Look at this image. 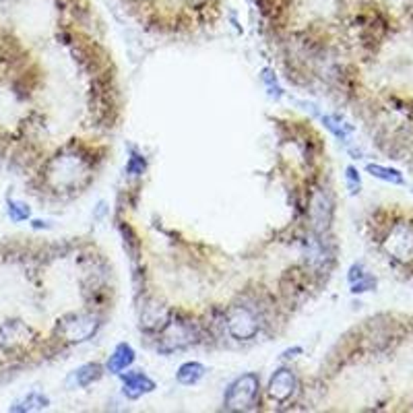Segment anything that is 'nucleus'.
Masks as SVG:
<instances>
[{"mask_svg":"<svg viewBox=\"0 0 413 413\" xmlns=\"http://www.w3.org/2000/svg\"><path fill=\"white\" fill-rule=\"evenodd\" d=\"M258 393V378L248 374L244 378H240L236 384L230 389L228 393V407L230 410H242L254 403Z\"/></svg>","mask_w":413,"mask_h":413,"instance_id":"f257e3e1","label":"nucleus"},{"mask_svg":"<svg viewBox=\"0 0 413 413\" xmlns=\"http://www.w3.org/2000/svg\"><path fill=\"white\" fill-rule=\"evenodd\" d=\"M122 382H124V393L130 399H137L143 393H149L155 389V382L151 378H147L143 372H126V374H122Z\"/></svg>","mask_w":413,"mask_h":413,"instance_id":"f03ea898","label":"nucleus"},{"mask_svg":"<svg viewBox=\"0 0 413 413\" xmlns=\"http://www.w3.org/2000/svg\"><path fill=\"white\" fill-rule=\"evenodd\" d=\"M292 389H294V376H292V372L279 370L273 376V380H271V395L275 399L283 401V399H288L292 395Z\"/></svg>","mask_w":413,"mask_h":413,"instance_id":"7ed1b4c3","label":"nucleus"},{"mask_svg":"<svg viewBox=\"0 0 413 413\" xmlns=\"http://www.w3.org/2000/svg\"><path fill=\"white\" fill-rule=\"evenodd\" d=\"M132 359H134V352H132V348H130V345H126V343H120L118 348H116V352L110 355L108 370L118 374V372H122L124 368H128V366L132 364Z\"/></svg>","mask_w":413,"mask_h":413,"instance_id":"20e7f679","label":"nucleus"},{"mask_svg":"<svg viewBox=\"0 0 413 413\" xmlns=\"http://www.w3.org/2000/svg\"><path fill=\"white\" fill-rule=\"evenodd\" d=\"M100 376H102V368H100L98 364H87V366L75 370V374H72L70 380L77 382L79 387H87V384H91L93 380H98Z\"/></svg>","mask_w":413,"mask_h":413,"instance_id":"39448f33","label":"nucleus"},{"mask_svg":"<svg viewBox=\"0 0 413 413\" xmlns=\"http://www.w3.org/2000/svg\"><path fill=\"white\" fill-rule=\"evenodd\" d=\"M205 376V368L196 361H190V364H184L180 370H178V380L182 384H194L196 380H201Z\"/></svg>","mask_w":413,"mask_h":413,"instance_id":"423d86ee","label":"nucleus"},{"mask_svg":"<svg viewBox=\"0 0 413 413\" xmlns=\"http://www.w3.org/2000/svg\"><path fill=\"white\" fill-rule=\"evenodd\" d=\"M368 172L372 176L380 178V180H387V182H393V184H403V176L397 172V170H389V168H380V166H368Z\"/></svg>","mask_w":413,"mask_h":413,"instance_id":"0eeeda50","label":"nucleus"},{"mask_svg":"<svg viewBox=\"0 0 413 413\" xmlns=\"http://www.w3.org/2000/svg\"><path fill=\"white\" fill-rule=\"evenodd\" d=\"M48 405V399L38 395V393H31L23 403H19V407H13V412H31V410H42Z\"/></svg>","mask_w":413,"mask_h":413,"instance_id":"6e6552de","label":"nucleus"},{"mask_svg":"<svg viewBox=\"0 0 413 413\" xmlns=\"http://www.w3.org/2000/svg\"><path fill=\"white\" fill-rule=\"evenodd\" d=\"M29 207L25 203H19V201H8V217L13 221H25L29 217Z\"/></svg>","mask_w":413,"mask_h":413,"instance_id":"1a4fd4ad","label":"nucleus"},{"mask_svg":"<svg viewBox=\"0 0 413 413\" xmlns=\"http://www.w3.org/2000/svg\"><path fill=\"white\" fill-rule=\"evenodd\" d=\"M143 170H145V159L139 157V155H132L128 166H126V172L132 174V176H139V174H143Z\"/></svg>","mask_w":413,"mask_h":413,"instance_id":"9d476101","label":"nucleus"}]
</instances>
